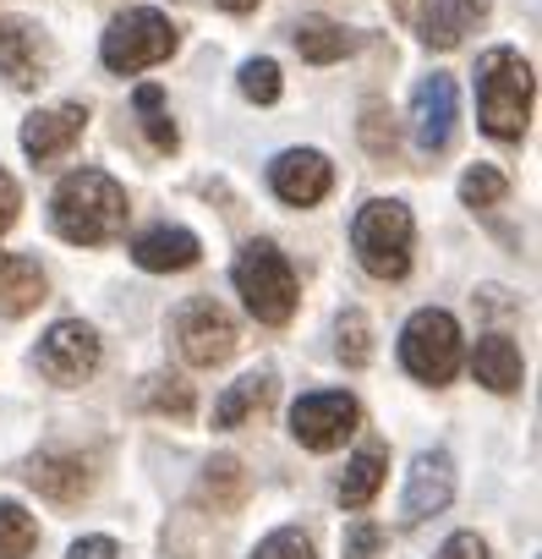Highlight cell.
Here are the masks:
<instances>
[{"label":"cell","mask_w":542,"mask_h":559,"mask_svg":"<svg viewBox=\"0 0 542 559\" xmlns=\"http://www.w3.org/2000/svg\"><path fill=\"white\" fill-rule=\"evenodd\" d=\"M127 214H132L127 209V192L105 170H94V165L72 170L56 187V198H50V225L72 247H105V241H116L127 230Z\"/></svg>","instance_id":"1"},{"label":"cell","mask_w":542,"mask_h":559,"mask_svg":"<svg viewBox=\"0 0 542 559\" xmlns=\"http://www.w3.org/2000/svg\"><path fill=\"white\" fill-rule=\"evenodd\" d=\"M531 94H537L531 67L515 50H487L477 61V121H482L487 138H498V143L526 138V127H531Z\"/></svg>","instance_id":"2"},{"label":"cell","mask_w":542,"mask_h":559,"mask_svg":"<svg viewBox=\"0 0 542 559\" xmlns=\"http://www.w3.org/2000/svg\"><path fill=\"white\" fill-rule=\"evenodd\" d=\"M230 280H236V292H241V302L257 324H286L297 313L302 286H297L291 258L275 241H246L230 263Z\"/></svg>","instance_id":"3"},{"label":"cell","mask_w":542,"mask_h":559,"mask_svg":"<svg viewBox=\"0 0 542 559\" xmlns=\"http://www.w3.org/2000/svg\"><path fill=\"white\" fill-rule=\"evenodd\" d=\"M411 236H417L411 209L395 198H373L351 219V252L373 280H400L411 269Z\"/></svg>","instance_id":"4"},{"label":"cell","mask_w":542,"mask_h":559,"mask_svg":"<svg viewBox=\"0 0 542 559\" xmlns=\"http://www.w3.org/2000/svg\"><path fill=\"white\" fill-rule=\"evenodd\" d=\"M170 50H176V23H170L165 12H154V7H132V12H121V17L105 28V39H99V61H105L110 72H143V67H159Z\"/></svg>","instance_id":"5"},{"label":"cell","mask_w":542,"mask_h":559,"mask_svg":"<svg viewBox=\"0 0 542 559\" xmlns=\"http://www.w3.org/2000/svg\"><path fill=\"white\" fill-rule=\"evenodd\" d=\"M400 362L422 384H449L460 368V324L444 308L411 313V324L400 330Z\"/></svg>","instance_id":"6"},{"label":"cell","mask_w":542,"mask_h":559,"mask_svg":"<svg viewBox=\"0 0 542 559\" xmlns=\"http://www.w3.org/2000/svg\"><path fill=\"white\" fill-rule=\"evenodd\" d=\"M487 7L493 0H395L400 23L433 50H455L487 17Z\"/></svg>","instance_id":"7"},{"label":"cell","mask_w":542,"mask_h":559,"mask_svg":"<svg viewBox=\"0 0 542 559\" xmlns=\"http://www.w3.org/2000/svg\"><path fill=\"white\" fill-rule=\"evenodd\" d=\"M357 423H362V412L346 390H313L291 406V433L308 450H340L357 433Z\"/></svg>","instance_id":"8"},{"label":"cell","mask_w":542,"mask_h":559,"mask_svg":"<svg viewBox=\"0 0 542 559\" xmlns=\"http://www.w3.org/2000/svg\"><path fill=\"white\" fill-rule=\"evenodd\" d=\"M176 341H181V357L192 368H214V362H225L236 352V324H230V313L214 297H192L176 313Z\"/></svg>","instance_id":"9"},{"label":"cell","mask_w":542,"mask_h":559,"mask_svg":"<svg viewBox=\"0 0 542 559\" xmlns=\"http://www.w3.org/2000/svg\"><path fill=\"white\" fill-rule=\"evenodd\" d=\"M99 335L83 324V319H61V324H50L45 330V341H39V352H34V362H39V373L45 379H56V384H83L94 368H99Z\"/></svg>","instance_id":"10"},{"label":"cell","mask_w":542,"mask_h":559,"mask_svg":"<svg viewBox=\"0 0 542 559\" xmlns=\"http://www.w3.org/2000/svg\"><path fill=\"white\" fill-rule=\"evenodd\" d=\"M455 116H460L455 83H449L444 72L422 78L417 94H411V138H417V148H422V154H444V148L455 143Z\"/></svg>","instance_id":"11"},{"label":"cell","mask_w":542,"mask_h":559,"mask_svg":"<svg viewBox=\"0 0 542 559\" xmlns=\"http://www.w3.org/2000/svg\"><path fill=\"white\" fill-rule=\"evenodd\" d=\"M268 187H275L280 203L313 209V203L329 198V187H335V165H329L318 148H286L275 165H268Z\"/></svg>","instance_id":"12"},{"label":"cell","mask_w":542,"mask_h":559,"mask_svg":"<svg viewBox=\"0 0 542 559\" xmlns=\"http://www.w3.org/2000/svg\"><path fill=\"white\" fill-rule=\"evenodd\" d=\"M455 493V461L444 450H422L406 472V499H400V521H427L449 504Z\"/></svg>","instance_id":"13"},{"label":"cell","mask_w":542,"mask_h":559,"mask_svg":"<svg viewBox=\"0 0 542 559\" xmlns=\"http://www.w3.org/2000/svg\"><path fill=\"white\" fill-rule=\"evenodd\" d=\"M0 72L12 78V88H39L50 72V39L28 17L0 23Z\"/></svg>","instance_id":"14"},{"label":"cell","mask_w":542,"mask_h":559,"mask_svg":"<svg viewBox=\"0 0 542 559\" xmlns=\"http://www.w3.org/2000/svg\"><path fill=\"white\" fill-rule=\"evenodd\" d=\"M83 127H88V110L83 105H50V110H39V116H28L23 121V148H28V159H61L77 138H83Z\"/></svg>","instance_id":"15"},{"label":"cell","mask_w":542,"mask_h":559,"mask_svg":"<svg viewBox=\"0 0 542 559\" xmlns=\"http://www.w3.org/2000/svg\"><path fill=\"white\" fill-rule=\"evenodd\" d=\"M132 258L148 274H176V269H192L203 258V241L192 230H181V225H154V230H143L132 241Z\"/></svg>","instance_id":"16"},{"label":"cell","mask_w":542,"mask_h":559,"mask_svg":"<svg viewBox=\"0 0 542 559\" xmlns=\"http://www.w3.org/2000/svg\"><path fill=\"white\" fill-rule=\"evenodd\" d=\"M45 302V269L28 252H0V313L23 319Z\"/></svg>","instance_id":"17"},{"label":"cell","mask_w":542,"mask_h":559,"mask_svg":"<svg viewBox=\"0 0 542 559\" xmlns=\"http://www.w3.org/2000/svg\"><path fill=\"white\" fill-rule=\"evenodd\" d=\"M28 483H34L45 499H56V504H77V499L88 493V466H83V455L39 450L34 466H28Z\"/></svg>","instance_id":"18"},{"label":"cell","mask_w":542,"mask_h":559,"mask_svg":"<svg viewBox=\"0 0 542 559\" xmlns=\"http://www.w3.org/2000/svg\"><path fill=\"white\" fill-rule=\"evenodd\" d=\"M471 373H477V384H487L493 395H515L520 379H526L520 352H515V341H504V335H482V341H477V352H471Z\"/></svg>","instance_id":"19"},{"label":"cell","mask_w":542,"mask_h":559,"mask_svg":"<svg viewBox=\"0 0 542 559\" xmlns=\"http://www.w3.org/2000/svg\"><path fill=\"white\" fill-rule=\"evenodd\" d=\"M291 39H297V56L313 61V67H335V61H346L357 50V39L340 23H329V17H302Z\"/></svg>","instance_id":"20"},{"label":"cell","mask_w":542,"mask_h":559,"mask_svg":"<svg viewBox=\"0 0 542 559\" xmlns=\"http://www.w3.org/2000/svg\"><path fill=\"white\" fill-rule=\"evenodd\" d=\"M268 401H275V379L268 373H246V379H236L219 401H214V428H241L252 412H263Z\"/></svg>","instance_id":"21"},{"label":"cell","mask_w":542,"mask_h":559,"mask_svg":"<svg viewBox=\"0 0 542 559\" xmlns=\"http://www.w3.org/2000/svg\"><path fill=\"white\" fill-rule=\"evenodd\" d=\"M384 472H389L384 450H362V455L346 466V477H340V504H351V510L373 504V493L384 488Z\"/></svg>","instance_id":"22"},{"label":"cell","mask_w":542,"mask_h":559,"mask_svg":"<svg viewBox=\"0 0 542 559\" xmlns=\"http://www.w3.org/2000/svg\"><path fill=\"white\" fill-rule=\"evenodd\" d=\"M34 543H39L34 515H28L17 499H0V559H28Z\"/></svg>","instance_id":"23"},{"label":"cell","mask_w":542,"mask_h":559,"mask_svg":"<svg viewBox=\"0 0 542 559\" xmlns=\"http://www.w3.org/2000/svg\"><path fill=\"white\" fill-rule=\"evenodd\" d=\"M241 493H246V472H241V461H230V455L208 461V472H203V499H214V510H230Z\"/></svg>","instance_id":"24"},{"label":"cell","mask_w":542,"mask_h":559,"mask_svg":"<svg viewBox=\"0 0 542 559\" xmlns=\"http://www.w3.org/2000/svg\"><path fill=\"white\" fill-rule=\"evenodd\" d=\"M504 192H509V176L493 170V165H471L460 176V203L466 209H493V203H504Z\"/></svg>","instance_id":"25"},{"label":"cell","mask_w":542,"mask_h":559,"mask_svg":"<svg viewBox=\"0 0 542 559\" xmlns=\"http://www.w3.org/2000/svg\"><path fill=\"white\" fill-rule=\"evenodd\" d=\"M335 335H340V362H346V368H368V362H373V330H368V313L346 308L340 324H335Z\"/></svg>","instance_id":"26"},{"label":"cell","mask_w":542,"mask_h":559,"mask_svg":"<svg viewBox=\"0 0 542 559\" xmlns=\"http://www.w3.org/2000/svg\"><path fill=\"white\" fill-rule=\"evenodd\" d=\"M241 94H246L252 105H275V99H280V67L268 61V56L246 61V67H241Z\"/></svg>","instance_id":"27"},{"label":"cell","mask_w":542,"mask_h":559,"mask_svg":"<svg viewBox=\"0 0 542 559\" xmlns=\"http://www.w3.org/2000/svg\"><path fill=\"white\" fill-rule=\"evenodd\" d=\"M252 559H318V554H313V537H308V532L280 526V532H268V537L252 548Z\"/></svg>","instance_id":"28"},{"label":"cell","mask_w":542,"mask_h":559,"mask_svg":"<svg viewBox=\"0 0 542 559\" xmlns=\"http://www.w3.org/2000/svg\"><path fill=\"white\" fill-rule=\"evenodd\" d=\"M148 406L165 412V417H192V390L181 379H154L148 384Z\"/></svg>","instance_id":"29"},{"label":"cell","mask_w":542,"mask_h":559,"mask_svg":"<svg viewBox=\"0 0 542 559\" xmlns=\"http://www.w3.org/2000/svg\"><path fill=\"white\" fill-rule=\"evenodd\" d=\"M384 548V526L378 521H351L346 526V559H378Z\"/></svg>","instance_id":"30"},{"label":"cell","mask_w":542,"mask_h":559,"mask_svg":"<svg viewBox=\"0 0 542 559\" xmlns=\"http://www.w3.org/2000/svg\"><path fill=\"white\" fill-rule=\"evenodd\" d=\"M384 121H389L384 105H368V110H362V143H368L373 154H395V127H384Z\"/></svg>","instance_id":"31"},{"label":"cell","mask_w":542,"mask_h":559,"mask_svg":"<svg viewBox=\"0 0 542 559\" xmlns=\"http://www.w3.org/2000/svg\"><path fill=\"white\" fill-rule=\"evenodd\" d=\"M143 132H148V143H154L159 154H170V148L181 143V138H176V121L165 116V105H148V110H143Z\"/></svg>","instance_id":"32"},{"label":"cell","mask_w":542,"mask_h":559,"mask_svg":"<svg viewBox=\"0 0 542 559\" xmlns=\"http://www.w3.org/2000/svg\"><path fill=\"white\" fill-rule=\"evenodd\" d=\"M17 209H23V187H17L7 170H0V236L17 225Z\"/></svg>","instance_id":"33"},{"label":"cell","mask_w":542,"mask_h":559,"mask_svg":"<svg viewBox=\"0 0 542 559\" xmlns=\"http://www.w3.org/2000/svg\"><path fill=\"white\" fill-rule=\"evenodd\" d=\"M438 559H487V543H482L477 532H455V537L438 548Z\"/></svg>","instance_id":"34"},{"label":"cell","mask_w":542,"mask_h":559,"mask_svg":"<svg viewBox=\"0 0 542 559\" xmlns=\"http://www.w3.org/2000/svg\"><path fill=\"white\" fill-rule=\"evenodd\" d=\"M67 559H121V548H116V537H83V543H72Z\"/></svg>","instance_id":"35"},{"label":"cell","mask_w":542,"mask_h":559,"mask_svg":"<svg viewBox=\"0 0 542 559\" xmlns=\"http://www.w3.org/2000/svg\"><path fill=\"white\" fill-rule=\"evenodd\" d=\"M214 7H225V12H236V17H241V12H252V7H257V0H214Z\"/></svg>","instance_id":"36"}]
</instances>
